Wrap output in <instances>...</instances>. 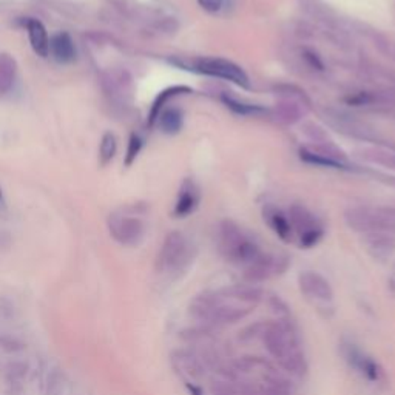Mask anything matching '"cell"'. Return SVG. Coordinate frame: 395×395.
Returning a JSON list of instances; mask_svg holds the SVG:
<instances>
[{"instance_id": "obj_34", "label": "cell", "mask_w": 395, "mask_h": 395, "mask_svg": "<svg viewBox=\"0 0 395 395\" xmlns=\"http://www.w3.org/2000/svg\"><path fill=\"white\" fill-rule=\"evenodd\" d=\"M16 315H18V307H16L14 301L6 295H0V320L10 322L14 320Z\"/></svg>"}, {"instance_id": "obj_18", "label": "cell", "mask_w": 395, "mask_h": 395, "mask_svg": "<svg viewBox=\"0 0 395 395\" xmlns=\"http://www.w3.org/2000/svg\"><path fill=\"white\" fill-rule=\"evenodd\" d=\"M309 110L305 105H301L297 100L292 99H284L281 98L278 102L275 104V117L283 124L293 125L302 119V116Z\"/></svg>"}, {"instance_id": "obj_5", "label": "cell", "mask_w": 395, "mask_h": 395, "mask_svg": "<svg viewBox=\"0 0 395 395\" xmlns=\"http://www.w3.org/2000/svg\"><path fill=\"white\" fill-rule=\"evenodd\" d=\"M193 258V246L181 232L167 235L156 258V271L161 273H175L187 267Z\"/></svg>"}, {"instance_id": "obj_21", "label": "cell", "mask_w": 395, "mask_h": 395, "mask_svg": "<svg viewBox=\"0 0 395 395\" xmlns=\"http://www.w3.org/2000/svg\"><path fill=\"white\" fill-rule=\"evenodd\" d=\"M158 127L161 130L164 134H178L182 127H184V114L179 110V108L176 107H169V108H164L161 112V114L158 116Z\"/></svg>"}, {"instance_id": "obj_1", "label": "cell", "mask_w": 395, "mask_h": 395, "mask_svg": "<svg viewBox=\"0 0 395 395\" xmlns=\"http://www.w3.org/2000/svg\"><path fill=\"white\" fill-rule=\"evenodd\" d=\"M261 298L263 292L249 285L207 292L191 301L190 314L206 323L232 324L247 317Z\"/></svg>"}, {"instance_id": "obj_4", "label": "cell", "mask_w": 395, "mask_h": 395, "mask_svg": "<svg viewBox=\"0 0 395 395\" xmlns=\"http://www.w3.org/2000/svg\"><path fill=\"white\" fill-rule=\"evenodd\" d=\"M172 62L178 66H182V69H187L204 76H210V78L232 82L241 88L250 87L249 76L246 74V71L242 70L240 65H237L232 61H227V59L223 57H196V59H191V61L172 59Z\"/></svg>"}, {"instance_id": "obj_2", "label": "cell", "mask_w": 395, "mask_h": 395, "mask_svg": "<svg viewBox=\"0 0 395 395\" xmlns=\"http://www.w3.org/2000/svg\"><path fill=\"white\" fill-rule=\"evenodd\" d=\"M252 334L263 341L267 349L280 366L285 371L302 377L307 371V361L305 350L297 332L292 329L289 323L280 322H263L250 327Z\"/></svg>"}, {"instance_id": "obj_10", "label": "cell", "mask_w": 395, "mask_h": 395, "mask_svg": "<svg viewBox=\"0 0 395 395\" xmlns=\"http://www.w3.org/2000/svg\"><path fill=\"white\" fill-rule=\"evenodd\" d=\"M289 267V261L285 257L272 255L261 252L255 261H252L244 269V278L249 283H263L273 278V276L283 275Z\"/></svg>"}, {"instance_id": "obj_3", "label": "cell", "mask_w": 395, "mask_h": 395, "mask_svg": "<svg viewBox=\"0 0 395 395\" xmlns=\"http://www.w3.org/2000/svg\"><path fill=\"white\" fill-rule=\"evenodd\" d=\"M218 249L233 264L249 266L261 255V249L238 224L225 220L218 227Z\"/></svg>"}, {"instance_id": "obj_20", "label": "cell", "mask_w": 395, "mask_h": 395, "mask_svg": "<svg viewBox=\"0 0 395 395\" xmlns=\"http://www.w3.org/2000/svg\"><path fill=\"white\" fill-rule=\"evenodd\" d=\"M18 79V62L8 53H0V98L6 96L14 88Z\"/></svg>"}, {"instance_id": "obj_35", "label": "cell", "mask_w": 395, "mask_h": 395, "mask_svg": "<svg viewBox=\"0 0 395 395\" xmlns=\"http://www.w3.org/2000/svg\"><path fill=\"white\" fill-rule=\"evenodd\" d=\"M0 349L6 352V354H19V352L25 350V344L18 338L0 337Z\"/></svg>"}, {"instance_id": "obj_25", "label": "cell", "mask_w": 395, "mask_h": 395, "mask_svg": "<svg viewBox=\"0 0 395 395\" xmlns=\"http://www.w3.org/2000/svg\"><path fill=\"white\" fill-rule=\"evenodd\" d=\"M361 158L367 163H372L377 165H382L384 169L395 170V151L382 148V147H369L360 151Z\"/></svg>"}, {"instance_id": "obj_26", "label": "cell", "mask_w": 395, "mask_h": 395, "mask_svg": "<svg viewBox=\"0 0 395 395\" xmlns=\"http://www.w3.org/2000/svg\"><path fill=\"white\" fill-rule=\"evenodd\" d=\"M221 100L223 104L232 110L235 114H240V116H261L267 113V108L261 107V105H257V104H247L244 100H240L237 98H233L230 95H221Z\"/></svg>"}, {"instance_id": "obj_36", "label": "cell", "mask_w": 395, "mask_h": 395, "mask_svg": "<svg viewBox=\"0 0 395 395\" xmlns=\"http://www.w3.org/2000/svg\"><path fill=\"white\" fill-rule=\"evenodd\" d=\"M301 57L305 59L306 64L310 66L312 70H318V71H323L324 70V64L322 61V57L318 56L314 49H309V48H302L301 49Z\"/></svg>"}, {"instance_id": "obj_11", "label": "cell", "mask_w": 395, "mask_h": 395, "mask_svg": "<svg viewBox=\"0 0 395 395\" xmlns=\"http://www.w3.org/2000/svg\"><path fill=\"white\" fill-rule=\"evenodd\" d=\"M298 285L302 295L317 306H324L334 300V289L322 273L305 271L298 275Z\"/></svg>"}, {"instance_id": "obj_37", "label": "cell", "mask_w": 395, "mask_h": 395, "mask_svg": "<svg viewBox=\"0 0 395 395\" xmlns=\"http://www.w3.org/2000/svg\"><path fill=\"white\" fill-rule=\"evenodd\" d=\"M196 2L204 11L210 14H218L225 5V0H196Z\"/></svg>"}, {"instance_id": "obj_16", "label": "cell", "mask_w": 395, "mask_h": 395, "mask_svg": "<svg viewBox=\"0 0 395 395\" xmlns=\"http://www.w3.org/2000/svg\"><path fill=\"white\" fill-rule=\"evenodd\" d=\"M45 395H74L73 383L61 366H53L47 374Z\"/></svg>"}, {"instance_id": "obj_7", "label": "cell", "mask_w": 395, "mask_h": 395, "mask_svg": "<svg viewBox=\"0 0 395 395\" xmlns=\"http://www.w3.org/2000/svg\"><path fill=\"white\" fill-rule=\"evenodd\" d=\"M288 216L293 233L298 235V244L301 249H312L320 244L324 237V227L307 207L302 204H292Z\"/></svg>"}, {"instance_id": "obj_9", "label": "cell", "mask_w": 395, "mask_h": 395, "mask_svg": "<svg viewBox=\"0 0 395 395\" xmlns=\"http://www.w3.org/2000/svg\"><path fill=\"white\" fill-rule=\"evenodd\" d=\"M102 90L114 107H127L133 98V78L127 70L113 69L102 74Z\"/></svg>"}, {"instance_id": "obj_31", "label": "cell", "mask_w": 395, "mask_h": 395, "mask_svg": "<svg viewBox=\"0 0 395 395\" xmlns=\"http://www.w3.org/2000/svg\"><path fill=\"white\" fill-rule=\"evenodd\" d=\"M142 148H144V139H142L141 134L131 133L130 138H129L127 153H125V159H124L125 167H131L133 165V163L138 159Z\"/></svg>"}, {"instance_id": "obj_32", "label": "cell", "mask_w": 395, "mask_h": 395, "mask_svg": "<svg viewBox=\"0 0 395 395\" xmlns=\"http://www.w3.org/2000/svg\"><path fill=\"white\" fill-rule=\"evenodd\" d=\"M372 44L384 57H388L395 62V40L382 35V33H374Z\"/></svg>"}, {"instance_id": "obj_8", "label": "cell", "mask_w": 395, "mask_h": 395, "mask_svg": "<svg viewBox=\"0 0 395 395\" xmlns=\"http://www.w3.org/2000/svg\"><path fill=\"white\" fill-rule=\"evenodd\" d=\"M340 354L352 371L357 372L361 378H365L366 382L382 383L386 380V375L380 363L354 341L343 340L340 343Z\"/></svg>"}, {"instance_id": "obj_13", "label": "cell", "mask_w": 395, "mask_h": 395, "mask_svg": "<svg viewBox=\"0 0 395 395\" xmlns=\"http://www.w3.org/2000/svg\"><path fill=\"white\" fill-rule=\"evenodd\" d=\"M49 56L61 65H70L76 61L78 49H76L74 40L69 33L59 31L49 37Z\"/></svg>"}, {"instance_id": "obj_17", "label": "cell", "mask_w": 395, "mask_h": 395, "mask_svg": "<svg viewBox=\"0 0 395 395\" xmlns=\"http://www.w3.org/2000/svg\"><path fill=\"white\" fill-rule=\"evenodd\" d=\"M344 221L350 230L363 235L372 233V207H350L344 213Z\"/></svg>"}, {"instance_id": "obj_6", "label": "cell", "mask_w": 395, "mask_h": 395, "mask_svg": "<svg viewBox=\"0 0 395 395\" xmlns=\"http://www.w3.org/2000/svg\"><path fill=\"white\" fill-rule=\"evenodd\" d=\"M108 232L112 238L125 247H134L144 240L146 224L130 207L116 210L108 216Z\"/></svg>"}, {"instance_id": "obj_14", "label": "cell", "mask_w": 395, "mask_h": 395, "mask_svg": "<svg viewBox=\"0 0 395 395\" xmlns=\"http://www.w3.org/2000/svg\"><path fill=\"white\" fill-rule=\"evenodd\" d=\"M263 218L271 227L272 232L284 242H290L293 237V229L289 216L285 215L281 208L275 207L272 204H267L263 208Z\"/></svg>"}, {"instance_id": "obj_23", "label": "cell", "mask_w": 395, "mask_h": 395, "mask_svg": "<svg viewBox=\"0 0 395 395\" xmlns=\"http://www.w3.org/2000/svg\"><path fill=\"white\" fill-rule=\"evenodd\" d=\"M372 233L395 235V208L394 207L372 208Z\"/></svg>"}, {"instance_id": "obj_38", "label": "cell", "mask_w": 395, "mask_h": 395, "mask_svg": "<svg viewBox=\"0 0 395 395\" xmlns=\"http://www.w3.org/2000/svg\"><path fill=\"white\" fill-rule=\"evenodd\" d=\"M4 206H5V196L2 193V189H0V207H4Z\"/></svg>"}, {"instance_id": "obj_28", "label": "cell", "mask_w": 395, "mask_h": 395, "mask_svg": "<svg viewBox=\"0 0 395 395\" xmlns=\"http://www.w3.org/2000/svg\"><path fill=\"white\" fill-rule=\"evenodd\" d=\"M172 361L178 371L191 378L203 375V367H201L198 358L189 354V352H176V354L172 357Z\"/></svg>"}, {"instance_id": "obj_30", "label": "cell", "mask_w": 395, "mask_h": 395, "mask_svg": "<svg viewBox=\"0 0 395 395\" xmlns=\"http://www.w3.org/2000/svg\"><path fill=\"white\" fill-rule=\"evenodd\" d=\"M276 95H280L284 99H292L297 100L301 105H305L306 108L310 107V99L307 98L306 91L301 90L297 86H292V83H280V86L275 87Z\"/></svg>"}, {"instance_id": "obj_15", "label": "cell", "mask_w": 395, "mask_h": 395, "mask_svg": "<svg viewBox=\"0 0 395 395\" xmlns=\"http://www.w3.org/2000/svg\"><path fill=\"white\" fill-rule=\"evenodd\" d=\"M23 28L27 30L30 45L39 57L45 59L49 56V36L45 25L35 18L23 20Z\"/></svg>"}, {"instance_id": "obj_24", "label": "cell", "mask_w": 395, "mask_h": 395, "mask_svg": "<svg viewBox=\"0 0 395 395\" xmlns=\"http://www.w3.org/2000/svg\"><path fill=\"white\" fill-rule=\"evenodd\" d=\"M344 102L352 107H371L375 104H389L391 96L375 91H357L344 98Z\"/></svg>"}, {"instance_id": "obj_33", "label": "cell", "mask_w": 395, "mask_h": 395, "mask_svg": "<svg viewBox=\"0 0 395 395\" xmlns=\"http://www.w3.org/2000/svg\"><path fill=\"white\" fill-rule=\"evenodd\" d=\"M302 133L306 134V138L310 139L312 142L317 144H324V142H329V136H327V133L320 127V125H317L314 122H307L302 125Z\"/></svg>"}, {"instance_id": "obj_19", "label": "cell", "mask_w": 395, "mask_h": 395, "mask_svg": "<svg viewBox=\"0 0 395 395\" xmlns=\"http://www.w3.org/2000/svg\"><path fill=\"white\" fill-rule=\"evenodd\" d=\"M190 93H193V90L186 86H175V87H169L164 91H161V93L156 96V99L153 100V104H151V108H150V113H148L150 127H153V125L156 124L158 116L161 114L164 107L169 104L170 99H173L176 96H181V95H190Z\"/></svg>"}, {"instance_id": "obj_22", "label": "cell", "mask_w": 395, "mask_h": 395, "mask_svg": "<svg viewBox=\"0 0 395 395\" xmlns=\"http://www.w3.org/2000/svg\"><path fill=\"white\" fill-rule=\"evenodd\" d=\"M300 158L302 163L310 164V165H317V167H323V169H335V170H348V164L338 161V159L327 156L324 153H320V151L315 150H309V148H301L300 150Z\"/></svg>"}, {"instance_id": "obj_29", "label": "cell", "mask_w": 395, "mask_h": 395, "mask_svg": "<svg viewBox=\"0 0 395 395\" xmlns=\"http://www.w3.org/2000/svg\"><path fill=\"white\" fill-rule=\"evenodd\" d=\"M116 151H117L116 136L110 131L104 133V136H102V139H100V144H99V164H100V167H107L108 164H110L116 156Z\"/></svg>"}, {"instance_id": "obj_12", "label": "cell", "mask_w": 395, "mask_h": 395, "mask_svg": "<svg viewBox=\"0 0 395 395\" xmlns=\"http://www.w3.org/2000/svg\"><path fill=\"white\" fill-rule=\"evenodd\" d=\"M201 203V191L196 182L187 178L184 179L176 196V203L173 207L175 218H187L196 212Z\"/></svg>"}, {"instance_id": "obj_27", "label": "cell", "mask_w": 395, "mask_h": 395, "mask_svg": "<svg viewBox=\"0 0 395 395\" xmlns=\"http://www.w3.org/2000/svg\"><path fill=\"white\" fill-rule=\"evenodd\" d=\"M366 244L377 255H389L395 250V235L391 233H369L365 235Z\"/></svg>"}]
</instances>
